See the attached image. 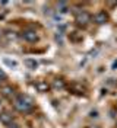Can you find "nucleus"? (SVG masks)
Listing matches in <instances>:
<instances>
[{"label": "nucleus", "mask_w": 117, "mask_h": 128, "mask_svg": "<svg viewBox=\"0 0 117 128\" xmlns=\"http://www.w3.org/2000/svg\"><path fill=\"white\" fill-rule=\"evenodd\" d=\"M25 64H26L29 68H37V66H38V63H37L35 60H31V58H26V60H25Z\"/></svg>", "instance_id": "7"}, {"label": "nucleus", "mask_w": 117, "mask_h": 128, "mask_svg": "<svg viewBox=\"0 0 117 128\" xmlns=\"http://www.w3.org/2000/svg\"><path fill=\"white\" fill-rule=\"evenodd\" d=\"M3 63L6 64V66H9V67H18V63H16L15 60H8V58H5Z\"/></svg>", "instance_id": "9"}, {"label": "nucleus", "mask_w": 117, "mask_h": 128, "mask_svg": "<svg viewBox=\"0 0 117 128\" xmlns=\"http://www.w3.org/2000/svg\"><path fill=\"white\" fill-rule=\"evenodd\" d=\"M91 116L97 118V116H98V112H97V111H92V112H91Z\"/></svg>", "instance_id": "13"}, {"label": "nucleus", "mask_w": 117, "mask_h": 128, "mask_svg": "<svg viewBox=\"0 0 117 128\" xmlns=\"http://www.w3.org/2000/svg\"><path fill=\"white\" fill-rule=\"evenodd\" d=\"M5 79H6V74H5L3 70H0V80H5Z\"/></svg>", "instance_id": "11"}, {"label": "nucleus", "mask_w": 117, "mask_h": 128, "mask_svg": "<svg viewBox=\"0 0 117 128\" xmlns=\"http://www.w3.org/2000/svg\"><path fill=\"white\" fill-rule=\"evenodd\" d=\"M94 20H95L97 24L102 25V24H105V22L108 20V16L105 15V12H98L97 15L94 16Z\"/></svg>", "instance_id": "5"}, {"label": "nucleus", "mask_w": 117, "mask_h": 128, "mask_svg": "<svg viewBox=\"0 0 117 128\" xmlns=\"http://www.w3.org/2000/svg\"><path fill=\"white\" fill-rule=\"evenodd\" d=\"M54 86H56V88H62L63 83H62V82H54Z\"/></svg>", "instance_id": "12"}, {"label": "nucleus", "mask_w": 117, "mask_h": 128, "mask_svg": "<svg viewBox=\"0 0 117 128\" xmlns=\"http://www.w3.org/2000/svg\"><path fill=\"white\" fill-rule=\"evenodd\" d=\"M57 9H59L62 13H66V12H67V4H66V3H63V2H60V3L57 4Z\"/></svg>", "instance_id": "8"}, {"label": "nucleus", "mask_w": 117, "mask_h": 128, "mask_svg": "<svg viewBox=\"0 0 117 128\" xmlns=\"http://www.w3.org/2000/svg\"><path fill=\"white\" fill-rule=\"evenodd\" d=\"M9 128H18V127H16V125H12V124H10V125H9Z\"/></svg>", "instance_id": "14"}, {"label": "nucleus", "mask_w": 117, "mask_h": 128, "mask_svg": "<svg viewBox=\"0 0 117 128\" xmlns=\"http://www.w3.org/2000/svg\"><path fill=\"white\" fill-rule=\"evenodd\" d=\"M116 109H117V106H116Z\"/></svg>", "instance_id": "15"}, {"label": "nucleus", "mask_w": 117, "mask_h": 128, "mask_svg": "<svg viewBox=\"0 0 117 128\" xmlns=\"http://www.w3.org/2000/svg\"><path fill=\"white\" fill-rule=\"evenodd\" d=\"M75 20H76L78 25L85 26V25H88L89 22H91V16L88 15L86 12H79L78 15H76V18H75Z\"/></svg>", "instance_id": "2"}, {"label": "nucleus", "mask_w": 117, "mask_h": 128, "mask_svg": "<svg viewBox=\"0 0 117 128\" xmlns=\"http://www.w3.org/2000/svg\"><path fill=\"white\" fill-rule=\"evenodd\" d=\"M12 121H13V116H12L9 112H2V114H0V122H2V124H5V125H10Z\"/></svg>", "instance_id": "4"}, {"label": "nucleus", "mask_w": 117, "mask_h": 128, "mask_svg": "<svg viewBox=\"0 0 117 128\" xmlns=\"http://www.w3.org/2000/svg\"><path fill=\"white\" fill-rule=\"evenodd\" d=\"M2 95L3 96H12L13 95V88H12V86H3V88H2Z\"/></svg>", "instance_id": "6"}, {"label": "nucleus", "mask_w": 117, "mask_h": 128, "mask_svg": "<svg viewBox=\"0 0 117 128\" xmlns=\"http://www.w3.org/2000/svg\"><path fill=\"white\" fill-rule=\"evenodd\" d=\"M22 38L25 41H28V42H35L38 40V35H37V32L32 31V29H26V31L22 32Z\"/></svg>", "instance_id": "3"}, {"label": "nucleus", "mask_w": 117, "mask_h": 128, "mask_svg": "<svg viewBox=\"0 0 117 128\" xmlns=\"http://www.w3.org/2000/svg\"><path fill=\"white\" fill-rule=\"evenodd\" d=\"M13 106H15L16 111L19 112H29L34 108V102H32V99L29 96L26 95H18L13 99Z\"/></svg>", "instance_id": "1"}, {"label": "nucleus", "mask_w": 117, "mask_h": 128, "mask_svg": "<svg viewBox=\"0 0 117 128\" xmlns=\"http://www.w3.org/2000/svg\"><path fill=\"white\" fill-rule=\"evenodd\" d=\"M37 86H38V89L41 90V92H43V90H47V89H48V86H47L46 83H38Z\"/></svg>", "instance_id": "10"}]
</instances>
